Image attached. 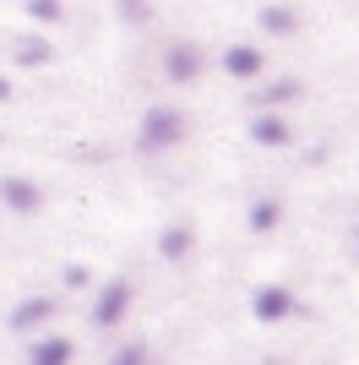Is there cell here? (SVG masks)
<instances>
[{
  "mask_svg": "<svg viewBox=\"0 0 359 365\" xmlns=\"http://www.w3.org/2000/svg\"><path fill=\"white\" fill-rule=\"evenodd\" d=\"M185 137V115L169 104H152L147 115H142V153H158V148H175V142Z\"/></svg>",
  "mask_w": 359,
  "mask_h": 365,
  "instance_id": "1",
  "label": "cell"
},
{
  "mask_svg": "<svg viewBox=\"0 0 359 365\" xmlns=\"http://www.w3.org/2000/svg\"><path fill=\"white\" fill-rule=\"evenodd\" d=\"M125 311H131V278H109L98 305H93V327H115Z\"/></svg>",
  "mask_w": 359,
  "mask_h": 365,
  "instance_id": "2",
  "label": "cell"
},
{
  "mask_svg": "<svg viewBox=\"0 0 359 365\" xmlns=\"http://www.w3.org/2000/svg\"><path fill=\"white\" fill-rule=\"evenodd\" d=\"M251 311H256L261 322H283V317H294V294L278 289V284H267V289H256Z\"/></svg>",
  "mask_w": 359,
  "mask_h": 365,
  "instance_id": "3",
  "label": "cell"
},
{
  "mask_svg": "<svg viewBox=\"0 0 359 365\" xmlns=\"http://www.w3.org/2000/svg\"><path fill=\"white\" fill-rule=\"evenodd\" d=\"M55 317V300H44V294H33V300H22L11 311V333H28V327H38V322Z\"/></svg>",
  "mask_w": 359,
  "mask_h": 365,
  "instance_id": "4",
  "label": "cell"
},
{
  "mask_svg": "<svg viewBox=\"0 0 359 365\" xmlns=\"http://www.w3.org/2000/svg\"><path fill=\"white\" fill-rule=\"evenodd\" d=\"M164 71L175 76V82H196V71H202V55H196L191 44H175L164 55Z\"/></svg>",
  "mask_w": 359,
  "mask_h": 365,
  "instance_id": "5",
  "label": "cell"
},
{
  "mask_svg": "<svg viewBox=\"0 0 359 365\" xmlns=\"http://www.w3.org/2000/svg\"><path fill=\"white\" fill-rule=\"evenodd\" d=\"M224 71H229V76H256V71H261V49L229 44V49H224Z\"/></svg>",
  "mask_w": 359,
  "mask_h": 365,
  "instance_id": "6",
  "label": "cell"
},
{
  "mask_svg": "<svg viewBox=\"0 0 359 365\" xmlns=\"http://www.w3.org/2000/svg\"><path fill=\"white\" fill-rule=\"evenodd\" d=\"M0 197L11 202L16 213H38V202H44V191H38L33 180H6V185H0Z\"/></svg>",
  "mask_w": 359,
  "mask_h": 365,
  "instance_id": "7",
  "label": "cell"
},
{
  "mask_svg": "<svg viewBox=\"0 0 359 365\" xmlns=\"http://www.w3.org/2000/svg\"><path fill=\"white\" fill-rule=\"evenodd\" d=\"M251 142H261V148H288V125L278 120V115H256L251 120Z\"/></svg>",
  "mask_w": 359,
  "mask_h": 365,
  "instance_id": "8",
  "label": "cell"
},
{
  "mask_svg": "<svg viewBox=\"0 0 359 365\" xmlns=\"http://www.w3.org/2000/svg\"><path fill=\"white\" fill-rule=\"evenodd\" d=\"M191 245H196V235H191L185 224H175V229H164V235H158V257H164V262H180Z\"/></svg>",
  "mask_w": 359,
  "mask_h": 365,
  "instance_id": "9",
  "label": "cell"
},
{
  "mask_svg": "<svg viewBox=\"0 0 359 365\" xmlns=\"http://www.w3.org/2000/svg\"><path fill=\"white\" fill-rule=\"evenodd\" d=\"M28 365H71V344H66V338H38Z\"/></svg>",
  "mask_w": 359,
  "mask_h": 365,
  "instance_id": "10",
  "label": "cell"
},
{
  "mask_svg": "<svg viewBox=\"0 0 359 365\" xmlns=\"http://www.w3.org/2000/svg\"><path fill=\"white\" fill-rule=\"evenodd\" d=\"M278 218H283V207H278V202H267V197H261V202H256V207H251V218H245V224H251L256 235H267V229L278 224Z\"/></svg>",
  "mask_w": 359,
  "mask_h": 365,
  "instance_id": "11",
  "label": "cell"
},
{
  "mask_svg": "<svg viewBox=\"0 0 359 365\" xmlns=\"http://www.w3.org/2000/svg\"><path fill=\"white\" fill-rule=\"evenodd\" d=\"M261 28L267 33H294V11H288V6H267V11H261Z\"/></svg>",
  "mask_w": 359,
  "mask_h": 365,
  "instance_id": "12",
  "label": "cell"
},
{
  "mask_svg": "<svg viewBox=\"0 0 359 365\" xmlns=\"http://www.w3.org/2000/svg\"><path fill=\"white\" fill-rule=\"evenodd\" d=\"M294 93H299V82H272V88H261V93H256V104H288V98H294Z\"/></svg>",
  "mask_w": 359,
  "mask_h": 365,
  "instance_id": "13",
  "label": "cell"
},
{
  "mask_svg": "<svg viewBox=\"0 0 359 365\" xmlns=\"http://www.w3.org/2000/svg\"><path fill=\"white\" fill-rule=\"evenodd\" d=\"M16 61H22V66H44V61H49V44H44V38H22Z\"/></svg>",
  "mask_w": 359,
  "mask_h": 365,
  "instance_id": "14",
  "label": "cell"
},
{
  "mask_svg": "<svg viewBox=\"0 0 359 365\" xmlns=\"http://www.w3.org/2000/svg\"><path fill=\"white\" fill-rule=\"evenodd\" d=\"M33 22H60V0H28Z\"/></svg>",
  "mask_w": 359,
  "mask_h": 365,
  "instance_id": "15",
  "label": "cell"
},
{
  "mask_svg": "<svg viewBox=\"0 0 359 365\" xmlns=\"http://www.w3.org/2000/svg\"><path fill=\"white\" fill-rule=\"evenodd\" d=\"M142 360H147V354H142V344H125V349H120L109 365H142Z\"/></svg>",
  "mask_w": 359,
  "mask_h": 365,
  "instance_id": "16",
  "label": "cell"
},
{
  "mask_svg": "<svg viewBox=\"0 0 359 365\" xmlns=\"http://www.w3.org/2000/svg\"><path fill=\"white\" fill-rule=\"evenodd\" d=\"M120 16H125V22H136V16H147V0H120Z\"/></svg>",
  "mask_w": 359,
  "mask_h": 365,
  "instance_id": "17",
  "label": "cell"
},
{
  "mask_svg": "<svg viewBox=\"0 0 359 365\" xmlns=\"http://www.w3.org/2000/svg\"><path fill=\"white\" fill-rule=\"evenodd\" d=\"M6 98H11V82H6V76H0V104H6Z\"/></svg>",
  "mask_w": 359,
  "mask_h": 365,
  "instance_id": "18",
  "label": "cell"
}]
</instances>
